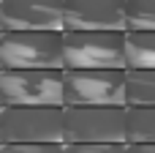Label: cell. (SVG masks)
Segmentation results:
<instances>
[{
  "label": "cell",
  "mask_w": 155,
  "mask_h": 153,
  "mask_svg": "<svg viewBox=\"0 0 155 153\" xmlns=\"http://www.w3.org/2000/svg\"><path fill=\"white\" fill-rule=\"evenodd\" d=\"M128 68H155V30H125Z\"/></svg>",
  "instance_id": "obj_9"
},
{
  "label": "cell",
  "mask_w": 155,
  "mask_h": 153,
  "mask_svg": "<svg viewBox=\"0 0 155 153\" xmlns=\"http://www.w3.org/2000/svg\"><path fill=\"white\" fill-rule=\"evenodd\" d=\"M125 30H155V0H125Z\"/></svg>",
  "instance_id": "obj_12"
},
{
  "label": "cell",
  "mask_w": 155,
  "mask_h": 153,
  "mask_svg": "<svg viewBox=\"0 0 155 153\" xmlns=\"http://www.w3.org/2000/svg\"><path fill=\"white\" fill-rule=\"evenodd\" d=\"M71 104L128 107V68H65V107Z\"/></svg>",
  "instance_id": "obj_6"
},
{
  "label": "cell",
  "mask_w": 155,
  "mask_h": 153,
  "mask_svg": "<svg viewBox=\"0 0 155 153\" xmlns=\"http://www.w3.org/2000/svg\"><path fill=\"white\" fill-rule=\"evenodd\" d=\"M155 104V68H128V107Z\"/></svg>",
  "instance_id": "obj_11"
},
{
  "label": "cell",
  "mask_w": 155,
  "mask_h": 153,
  "mask_svg": "<svg viewBox=\"0 0 155 153\" xmlns=\"http://www.w3.org/2000/svg\"><path fill=\"white\" fill-rule=\"evenodd\" d=\"M0 142H65V107H3Z\"/></svg>",
  "instance_id": "obj_4"
},
{
  "label": "cell",
  "mask_w": 155,
  "mask_h": 153,
  "mask_svg": "<svg viewBox=\"0 0 155 153\" xmlns=\"http://www.w3.org/2000/svg\"><path fill=\"white\" fill-rule=\"evenodd\" d=\"M0 153H65V142H3Z\"/></svg>",
  "instance_id": "obj_13"
},
{
  "label": "cell",
  "mask_w": 155,
  "mask_h": 153,
  "mask_svg": "<svg viewBox=\"0 0 155 153\" xmlns=\"http://www.w3.org/2000/svg\"><path fill=\"white\" fill-rule=\"evenodd\" d=\"M65 30H125V0H65Z\"/></svg>",
  "instance_id": "obj_8"
},
{
  "label": "cell",
  "mask_w": 155,
  "mask_h": 153,
  "mask_svg": "<svg viewBox=\"0 0 155 153\" xmlns=\"http://www.w3.org/2000/svg\"><path fill=\"white\" fill-rule=\"evenodd\" d=\"M3 68H65V30H3Z\"/></svg>",
  "instance_id": "obj_1"
},
{
  "label": "cell",
  "mask_w": 155,
  "mask_h": 153,
  "mask_svg": "<svg viewBox=\"0 0 155 153\" xmlns=\"http://www.w3.org/2000/svg\"><path fill=\"white\" fill-rule=\"evenodd\" d=\"M0 101L3 107H65V68H3Z\"/></svg>",
  "instance_id": "obj_2"
},
{
  "label": "cell",
  "mask_w": 155,
  "mask_h": 153,
  "mask_svg": "<svg viewBox=\"0 0 155 153\" xmlns=\"http://www.w3.org/2000/svg\"><path fill=\"white\" fill-rule=\"evenodd\" d=\"M125 153H155V142H128Z\"/></svg>",
  "instance_id": "obj_15"
},
{
  "label": "cell",
  "mask_w": 155,
  "mask_h": 153,
  "mask_svg": "<svg viewBox=\"0 0 155 153\" xmlns=\"http://www.w3.org/2000/svg\"><path fill=\"white\" fill-rule=\"evenodd\" d=\"M65 142H128V107L117 104L65 107Z\"/></svg>",
  "instance_id": "obj_3"
},
{
  "label": "cell",
  "mask_w": 155,
  "mask_h": 153,
  "mask_svg": "<svg viewBox=\"0 0 155 153\" xmlns=\"http://www.w3.org/2000/svg\"><path fill=\"white\" fill-rule=\"evenodd\" d=\"M128 142H155V104L128 107Z\"/></svg>",
  "instance_id": "obj_10"
},
{
  "label": "cell",
  "mask_w": 155,
  "mask_h": 153,
  "mask_svg": "<svg viewBox=\"0 0 155 153\" xmlns=\"http://www.w3.org/2000/svg\"><path fill=\"white\" fill-rule=\"evenodd\" d=\"M3 30H65V0H3Z\"/></svg>",
  "instance_id": "obj_7"
},
{
  "label": "cell",
  "mask_w": 155,
  "mask_h": 153,
  "mask_svg": "<svg viewBox=\"0 0 155 153\" xmlns=\"http://www.w3.org/2000/svg\"><path fill=\"white\" fill-rule=\"evenodd\" d=\"M128 142H65V153H125Z\"/></svg>",
  "instance_id": "obj_14"
},
{
  "label": "cell",
  "mask_w": 155,
  "mask_h": 153,
  "mask_svg": "<svg viewBox=\"0 0 155 153\" xmlns=\"http://www.w3.org/2000/svg\"><path fill=\"white\" fill-rule=\"evenodd\" d=\"M65 68H128L125 30H65Z\"/></svg>",
  "instance_id": "obj_5"
}]
</instances>
